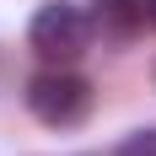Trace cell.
<instances>
[{
	"instance_id": "6da1fadb",
	"label": "cell",
	"mask_w": 156,
	"mask_h": 156,
	"mask_svg": "<svg viewBox=\"0 0 156 156\" xmlns=\"http://www.w3.org/2000/svg\"><path fill=\"white\" fill-rule=\"evenodd\" d=\"M92 16L70 5V0H48L32 11V27H27V43L32 54H43L48 65H65V59H81L86 48H92Z\"/></svg>"
},
{
	"instance_id": "7a4b0ae2",
	"label": "cell",
	"mask_w": 156,
	"mask_h": 156,
	"mask_svg": "<svg viewBox=\"0 0 156 156\" xmlns=\"http://www.w3.org/2000/svg\"><path fill=\"white\" fill-rule=\"evenodd\" d=\"M27 108L48 129H76L92 113V81L70 76V70H43L27 81Z\"/></svg>"
},
{
	"instance_id": "3957f363",
	"label": "cell",
	"mask_w": 156,
	"mask_h": 156,
	"mask_svg": "<svg viewBox=\"0 0 156 156\" xmlns=\"http://www.w3.org/2000/svg\"><path fill=\"white\" fill-rule=\"evenodd\" d=\"M92 27L113 43H129L156 27V0H92Z\"/></svg>"
},
{
	"instance_id": "277c9868",
	"label": "cell",
	"mask_w": 156,
	"mask_h": 156,
	"mask_svg": "<svg viewBox=\"0 0 156 156\" xmlns=\"http://www.w3.org/2000/svg\"><path fill=\"white\" fill-rule=\"evenodd\" d=\"M119 156H156V129H140V135H129L119 145Z\"/></svg>"
}]
</instances>
